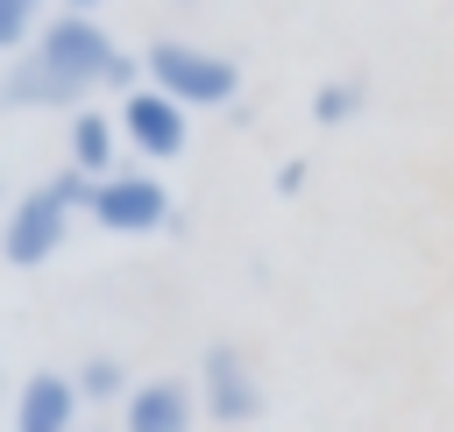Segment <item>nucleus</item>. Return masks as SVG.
<instances>
[{
	"mask_svg": "<svg viewBox=\"0 0 454 432\" xmlns=\"http://www.w3.org/2000/svg\"><path fill=\"white\" fill-rule=\"evenodd\" d=\"M106 0H57V14H99Z\"/></svg>",
	"mask_w": 454,
	"mask_h": 432,
	"instance_id": "obj_14",
	"label": "nucleus"
},
{
	"mask_svg": "<svg viewBox=\"0 0 454 432\" xmlns=\"http://www.w3.org/2000/svg\"><path fill=\"white\" fill-rule=\"evenodd\" d=\"M50 14H57V0H0V57H21Z\"/></svg>",
	"mask_w": 454,
	"mask_h": 432,
	"instance_id": "obj_12",
	"label": "nucleus"
},
{
	"mask_svg": "<svg viewBox=\"0 0 454 432\" xmlns=\"http://www.w3.org/2000/svg\"><path fill=\"white\" fill-rule=\"evenodd\" d=\"M114 120H121V149H135V163H142V170L177 163V156H184V142H192V113H184L177 99H163L156 85L128 92V99L114 106Z\"/></svg>",
	"mask_w": 454,
	"mask_h": 432,
	"instance_id": "obj_6",
	"label": "nucleus"
},
{
	"mask_svg": "<svg viewBox=\"0 0 454 432\" xmlns=\"http://www.w3.org/2000/svg\"><path fill=\"white\" fill-rule=\"evenodd\" d=\"M64 149H71V170H85L92 184L121 170V120L99 113V106H78L71 127H64Z\"/></svg>",
	"mask_w": 454,
	"mask_h": 432,
	"instance_id": "obj_9",
	"label": "nucleus"
},
{
	"mask_svg": "<svg viewBox=\"0 0 454 432\" xmlns=\"http://www.w3.org/2000/svg\"><path fill=\"white\" fill-rule=\"evenodd\" d=\"M142 78L163 99H177L184 113H220V106L241 99V64L206 50V42H184V35H156L142 50Z\"/></svg>",
	"mask_w": 454,
	"mask_h": 432,
	"instance_id": "obj_2",
	"label": "nucleus"
},
{
	"mask_svg": "<svg viewBox=\"0 0 454 432\" xmlns=\"http://www.w3.org/2000/svg\"><path fill=\"white\" fill-rule=\"evenodd\" d=\"M305 177H312V170H305V156H284V170H277V191H284V198H298V191H305Z\"/></svg>",
	"mask_w": 454,
	"mask_h": 432,
	"instance_id": "obj_13",
	"label": "nucleus"
},
{
	"mask_svg": "<svg viewBox=\"0 0 454 432\" xmlns=\"http://www.w3.org/2000/svg\"><path fill=\"white\" fill-rule=\"evenodd\" d=\"M362 106H369V78L362 71H333L326 85H312V120L319 127H348Z\"/></svg>",
	"mask_w": 454,
	"mask_h": 432,
	"instance_id": "obj_10",
	"label": "nucleus"
},
{
	"mask_svg": "<svg viewBox=\"0 0 454 432\" xmlns=\"http://www.w3.org/2000/svg\"><path fill=\"white\" fill-rule=\"evenodd\" d=\"M0 212H7V191H0Z\"/></svg>",
	"mask_w": 454,
	"mask_h": 432,
	"instance_id": "obj_15",
	"label": "nucleus"
},
{
	"mask_svg": "<svg viewBox=\"0 0 454 432\" xmlns=\"http://www.w3.org/2000/svg\"><path fill=\"white\" fill-rule=\"evenodd\" d=\"M71 220H78V212L57 198L50 177L28 184V191H14L7 212H0V262H7V269H43V262L71 241Z\"/></svg>",
	"mask_w": 454,
	"mask_h": 432,
	"instance_id": "obj_4",
	"label": "nucleus"
},
{
	"mask_svg": "<svg viewBox=\"0 0 454 432\" xmlns=\"http://www.w3.org/2000/svg\"><path fill=\"white\" fill-rule=\"evenodd\" d=\"M199 411H206L213 425H227V432H241V425H255V418L270 411V390H262L255 361H248L234 340H213V347L199 354Z\"/></svg>",
	"mask_w": 454,
	"mask_h": 432,
	"instance_id": "obj_5",
	"label": "nucleus"
},
{
	"mask_svg": "<svg viewBox=\"0 0 454 432\" xmlns=\"http://www.w3.org/2000/svg\"><path fill=\"white\" fill-rule=\"evenodd\" d=\"M71 382H78L85 404H128V390H135V375H128L121 354H85V361L71 368Z\"/></svg>",
	"mask_w": 454,
	"mask_h": 432,
	"instance_id": "obj_11",
	"label": "nucleus"
},
{
	"mask_svg": "<svg viewBox=\"0 0 454 432\" xmlns=\"http://www.w3.org/2000/svg\"><path fill=\"white\" fill-rule=\"evenodd\" d=\"M85 397L64 368H35L21 390H14V432H85L78 425Z\"/></svg>",
	"mask_w": 454,
	"mask_h": 432,
	"instance_id": "obj_8",
	"label": "nucleus"
},
{
	"mask_svg": "<svg viewBox=\"0 0 454 432\" xmlns=\"http://www.w3.org/2000/svg\"><path fill=\"white\" fill-rule=\"evenodd\" d=\"M121 42L99 28V14H50L43 35L7 57L0 71V106L7 113H78L92 106V92H106Z\"/></svg>",
	"mask_w": 454,
	"mask_h": 432,
	"instance_id": "obj_1",
	"label": "nucleus"
},
{
	"mask_svg": "<svg viewBox=\"0 0 454 432\" xmlns=\"http://www.w3.org/2000/svg\"><path fill=\"white\" fill-rule=\"evenodd\" d=\"M85 220H92L99 234L142 241V234L177 227V205H170V184H163L156 170L128 163V170H114V177H99V191H92V212H85Z\"/></svg>",
	"mask_w": 454,
	"mask_h": 432,
	"instance_id": "obj_3",
	"label": "nucleus"
},
{
	"mask_svg": "<svg viewBox=\"0 0 454 432\" xmlns=\"http://www.w3.org/2000/svg\"><path fill=\"white\" fill-rule=\"evenodd\" d=\"M85 432H99V425H85Z\"/></svg>",
	"mask_w": 454,
	"mask_h": 432,
	"instance_id": "obj_16",
	"label": "nucleus"
},
{
	"mask_svg": "<svg viewBox=\"0 0 454 432\" xmlns=\"http://www.w3.org/2000/svg\"><path fill=\"white\" fill-rule=\"evenodd\" d=\"M199 425V390L184 375H149L121 404V432H192Z\"/></svg>",
	"mask_w": 454,
	"mask_h": 432,
	"instance_id": "obj_7",
	"label": "nucleus"
}]
</instances>
